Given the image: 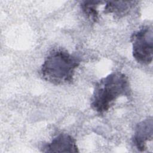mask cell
<instances>
[{
  "instance_id": "1",
  "label": "cell",
  "mask_w": 153,
  "mask_h": 153,
  "mask_svg": "<svg viewBox=\"0 0 153 153\" xmlns=\"http://www.w3.org/2000/svg\"><path fill=\"white\" fill-rule=\"evenodd\" d=\"M130 87L128 77L120 72H112L95 83L91 97V109L99 114L107 112L121 96H129Z\"/></svg>"
},
{
  "instance_id": "2",
  "label": "cell",
  "mask_w": 153,
  "mask_h": 153,
  "mask_svg": "<svg viewBox=\"0 0 153 153\" xmlns=\"http://www.w3.org/2000/svg\"><path fill=\"white\" fill-rule=\"evenodd\" d=\"M80 59L63 49L52 50L45 58L40 69L42 79L55 85L72 82Z\"/></svg>"
},
{
  "instance_id": "3",
  "label": "cell",
  "mask_w": 153,
  "mask_h": 153,
  "mask_svg": "<svg viewBox=\"0 0 153 153\" xmlns=\"http://www.w3.org/2000/svg\"><path fill=\"white\" fill-rule=\"evenodd\" d=\"M132 54L141 65H149L153 57V30L151 25H145L134 32L130 38Z\"/></svg>"
},
{
  "instance_id": "4",
  "label": "cell",
  "mask_w": 153,
  "mask_h": 153,
  "mask_svg": "<svg viewBox=\"0 0 153 153\" xmlns=\"http://www.w3.org/2000/svg\"><path fill=\"white\" fill-rule=\"evenodd\" d=\"M44 152H79L76 140L71 135L62 133L42 148Z\"/></svg>"
},
{
  "instance_id": "5",
  "label": "cell",
  "mask_w": 153,
  "mask_h": 153,
  "mask_svg": "<svg viewBox=\"0 0 153 153\" xmlns=\"http://www.w3.org/2000/svg\"><path fill=\"white\" fill-rule=\"evenodd\" d=\"M152 117L150 116L138 123L135 128L132 142L140 152L144 151L147 148V142L152 140Z\"/></svg>"
},
{
  "instance_id": "6",
  "label": "cell",
  "mask_w": 153,
  "mask_h": 153,
  "mask_svg": "<svg viewBox=\"0 0 153 153\" xmlns=\"http://www.w3.org/2000/svg\"><path fill=\"white\" fill-rule=\"evenodd\" d=\"M136 1H108L104 8V13L114 14L115 16L121 17L129 13L134 7Z\"/></svg>"
},
{
  "instance_id": "7",
  "label": "cell",
  "mask_w": 153,
  "mask_h": 153,
  "mask_svg": "<svg viewBox=\"0 0 153 153\" xmlns=\"http://www.w3.org/2000/svg\"><path fill=\"white\" fill-rule=\"evenodd\" d=\"M103 2L100 1H85L81 4V8L86 16L93 22L98 20L97 6Z\"/></svg>"
}]
</instances>
